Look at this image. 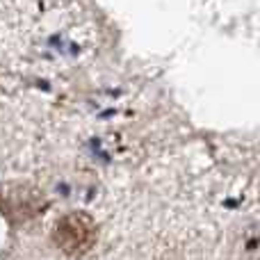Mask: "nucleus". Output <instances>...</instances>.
Returning a JSON list of instances; mask_svg holds the SVG:
<instances>
[{"label":"nucleus","mask_w":260,"mask_h":260,"mask_svg":"<svg viewBox=\"0 0 260 260\" xmlns=\"http://www.w3.org/2000/svg\"><path fill=\"white\" fill-rule=\"evenodd\" d=\"M96 235H99V226L94 217L87 212H71L55 224L53 242L69 256H82L94 247Z\"/></svg>","instance_id":"1"}]
</instances>
